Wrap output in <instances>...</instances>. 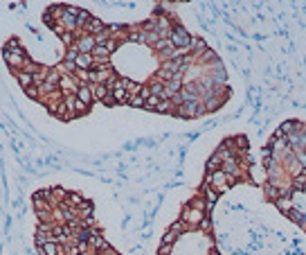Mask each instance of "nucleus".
Instances as JSON below:
<instances>
[{"label": "nucleus", "instance_id": "f257e3e1", "mask_svg": "<svg viewBox=\"0 0 306 255\" xmlns=\"http://www.w3.org/2000/svg\"><path fill=\"white\" fill-rule=\"evenodd\" d=\"M43 23L61 43L54 64L34 59L16 36L2 45V61L20 90L61 122L97 104L194 120L230 97L219 54L162 5L146 20L113 25L57 2L45 7Z\"/></svg>", "mask_w": 306, "mask_h": 255}, {"label": "nucleus", "instance_id": "f03ea898", "mask_svg": "<svg viewBox=\"0 0 306 255\" xmlns=\"http://www.w3.org/2000/svg\"><path fill=\"white\" fill-rule=\"evenodd\" d=\"M248 167V140L243 136L225 138L209 158L200 187L165 233L158 255H219L212 226L214 201L232 183L250 181Z\"/></svg>", "mask_w": 306, "mask_h": 255}, {"label": "nucleus", "instance_id": "7ed1b4c3", "mask_svg": "<svg viewBox=\"0 0 306 255\" xmlns=\"http://www.w3.org/2000/svg\"><path fill=\"white\" fill-rule=\"evenodd\" d=\"M39 255H122L104 235L95 203L79 190L45 185L32 194Z\"/></svg>", "mask_w": 306, "mask_h": 255}]
</instances>
